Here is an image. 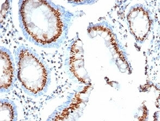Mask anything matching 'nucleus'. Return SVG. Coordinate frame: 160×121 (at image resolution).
Wrapping results in <instances>:
<instances>
[{
    "mask_svg": "<svg viewBox=\"0 0 160 121\" xmlns=\"http://www.w3.org/2000/svg\"><path fill=\"white\" fill-rule=\"evenodd\" d=\"M22 25L29 39L50 46L62 41L68 25L65 11L43 1H25L20 9Z\"/></svg>",
    "mask_w": 160,
    "mask_h": 121,
    "instance_id": "1",
    "label": "nucleus"
},
{
    "mask_svg": "<svg viewBox=\"0 0 160 121\" xmlns=\"http://www.w3.org/2000/svg\"><path fill=\"white\" fill-rule=\"evenodd\" d=\"M129 28L136 40L144 41L150 32L151 19L150 14L146 8L140 6L133 7L127 17Z\"/></svg>",
    "mask_w": 160,
    "mask_h": 121,
    "instance_id": "3",
    "label": "nucleus"
},
{
    "mask_svg": "<svg viewBox=\"0 0 160 121\" xmlns=\"http://www.w3.org/2000/svg\"><path fill=\"white\" fill-rule=\"evenodd\" d=\"M18 61V77L23 87L34 95L41 93L48 80L43 63L31 50L24 47L19 51Z\"/></svg>",
    "mask_w": 160,
    "mask_h": 121,
    "instance_id": "2",
    "label": "nucleus"
},
{
    "mask_svg": "<svg viewBox=\"0 0 160 121\" xmlns=\"http://www.w3.org/2000/svg\"><path fill=\"white\" fill-rule=\"evenodd\" d=\"M0 113V121H12L15 119L16 110L14 106L11 102L7 100L1 102Z\"/></svg>",
    "mask_w": 160,
    "mask_h": 121,
    "instance_id": "5",
    "label": "nucleus"
},
{
    "mask_svg": "<svg viewBox=\"0 0 160 121\" xmlns=\"http://www.w3.org/2000/svg\"><path fill=\"white\" fill-rule=\"evenodd\" d=\"M14 79V67L9 52L4 49L1 50V88L7 90L12 85Z\"/></svg>",
    "mask_w": 160,
    "mask_h": 121,
    "instance_id": "4",
    "label": "nucleus"
}]
</instances>
